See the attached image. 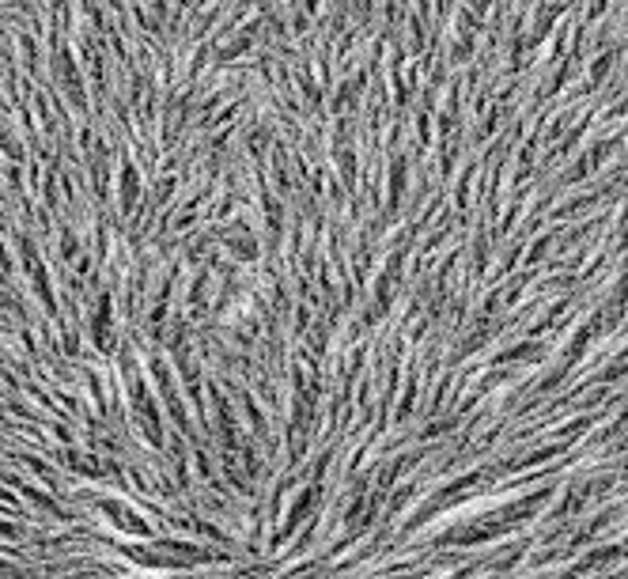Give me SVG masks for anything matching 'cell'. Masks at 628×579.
<instances>
[{"label":"cell","instance_id":"7a4b0ae2","mask_svg":"<svg viewBox=\"0 0 628 579\" xmlns=\"http://www.w3.org/2000/svg\"><path fill=\"white\" fill-rule=\"evenodd\" d=\"M303 8L307 12H318V0H303Z\"/></svg>","mask_w":628,"mask_h":579},{"label":"cell","instance_id":"6da1fadb","mask_svg":"<svg viewBox=\"0 0 628 579\" xmlns=\"http://www.w3.org/2000/svg\"><path fill=\"white\" fill-rule=\"evenodd\" d=\"M617 61H621V50L617 46H605V50H598L590 57V64H587V84L590 87H602L605 80L613 76V69H617Z\"/></svg>","mask_w":628,"mask_h":579}]
</instances>
